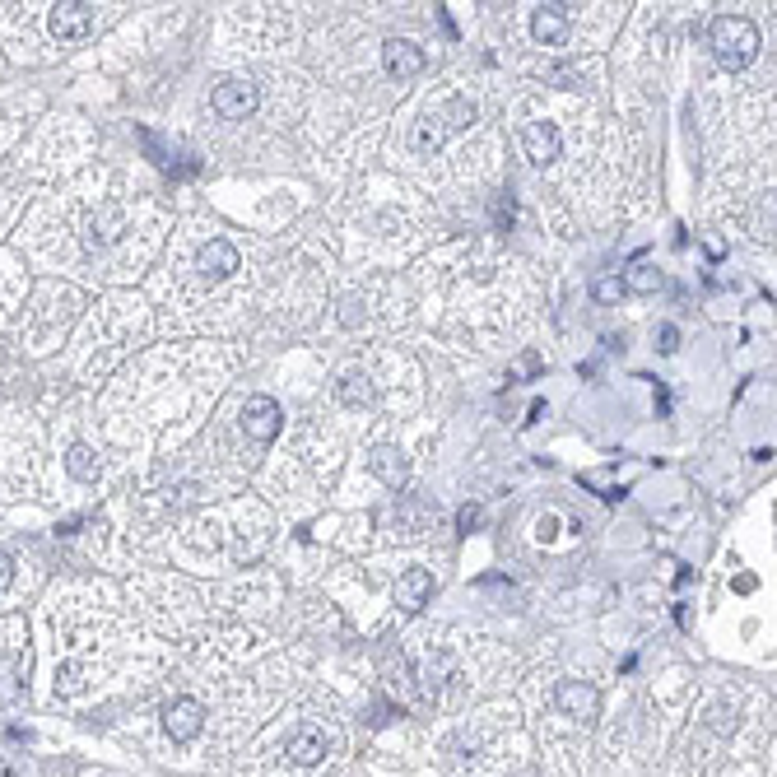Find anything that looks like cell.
I'll return each mask as SVG.
<instances>
[{"label":"cell","mask_w":777,"mask_h":777,"mask_svg":"<svg viewBox=\"0 0 777 777\" xmlns=\"http://www.w3.org/2000/svg\"><path fill=\"white\" fill-rule=\"evenodd\" d=\"M708 47H712V56H717L722 70H745L754 56H759L764 38H759V28H754L745 14H722L708 33Z\"/></svg>","instance_id":"cell-1"},{"label":"cell","mask_w":777,"mask_h":777,"mask_svg":"<svg viewBox=\"0 0 777 777\" xmlns=\"http://www.w3.org/2000/svg\"><path fill=\"white\" fill-rule=\"evenodd\" d=\"M284 429V410L275 396H252V401L242 405V433L252 438V443H275Z\"/></svg>","instance_id":"cell-2"},{"label":"cell","mask_w":777,"mask_h":777,"mask_svg":"<svg viewBox=\"0 0 777 777\" xmlns=\"http://www.w3.org/2000/svg\"><path fill=\"white\" fill-rule=\"evenodd\" d=\"M554 703H559V712L568 717V722L591 726L596 717H601V689L587 684V680H563L559 689H554Z\"/></svg>","instance_id":"cell-3"},{"label":"cell","mask_w":777,"mask_h":777,"mask_svg":"<svg viewBox=\"0 0 777 777\" xmlns=\"http://www.w3.org/2000/svg\"><path fill=\"white\" fill-rule=\"evenodd\" d=\"M215 112L219 117H228V121H247L256 108H261V94H256V84L252 80H219L215 84Z\"/></svg>","instance_id":"cell-4"},{"label":"cell","mask_w":777,"mask_h":777,"mask_svg":"<svg viewBox=\"0 0 777 777\" xmlns=\"http://www.w3.org/2000/svg\"><path fill=\"white\" fill-rule=\"evenodd\" d=\"M201 726H205L201 698H173V703L163 708V731H168V736H173L177 745L196 740V736H201Z\"/></svg>","instance_id":"cell-5"},{"label":"cell","mask_w":777,"mask_h":777,"mask_svg":"<svg viewBox=\"0 0 777 777\" xmlns=\"http://www.w3.org/2000/svg\"><path fill=\"white\" fill-rule=\"evenodd\" d=\"M424 66H429V56H424L419 42H410V38L382 42V70H387L391 80H415Z\"/></svg>","instance_id":"cell-6"},{"label":"cell","mask_w":777,"mask_h":777,"mask_svg":"<svg viewBox=\"0 0 777 777\" xmlns=\"http://www.w3.org/2000/svg\"><path fill=\"white\" fill-rule=\"evenodd\" d=\"M522 149L536 168H550V163L559 159V149H563L559 126H554V121H526L522 126Z\"/></svg>","instance_id":"cell-7"},{"label":"cell","mask_w":777,"mask_h":777,"mask_svg":"<svg viewBox=\"0 0 777 777\" xmlns=\"http://www.w3.org/2000/svg\"><path fill=\"white\" fill-rule=\"evenodd\" d=\"M238 247H233V242H224V238H210L201 247V252H196V270H201V280L205 284H219V280H228V275H233V270H238Z\"/></svg>","instance_id":"cell-8"},{"label":"cell","mask_w":777,"mask_h":777,"mask_svg":"<svg viewBox=\"0 0 777 777\" xmlns=\"http://www.w3.org/2000/svg\"><path fill=\"white\" fill-rule=\"evenodd\" d=\"M52 33L56 38H89V28H94V5L89 0H61V5H52Z\"/></svg>","instance_id":"cell-9"},{"label":"cell","mask_w":777,"mask_h":777,"mask_svg":"<svg viewBox=\"0 0 777 777\" xmlns=\"http://www.w3.org/2000/svg\"><path fill=\"white\" fill-rule=\"evenodd\" d=\"M368 470H373L387 489H405V484H410V456L391 443H377L373 452H368Z\"/></svg>","instance_id":"cell-10"},{"label":"cell","mask_w":777,"mask_h":777,"mask_svg":"<svg viewBox=\"0 0 777 777\" xmlns=\"http://www.w3.org/2000/svg\"><path fill=\"white\" fill-rule=\"evenodd\" d=\"M284 754H289L298 768H317L326 754H331V740L322 736V726H298L294 736L284 740Z\"/></svg>","instance_id":"cell-11"},{"label":"cell","mask_w":777,"mask_h":777,"mask_svg":"<svg viewBox=\"0 0 777 777\" xmlns=\"http://www.w3.org/2000/svg\"><path fill=\"white\" fill-rule=\"evenodd\" d=\"M396 605H401L405 615H419L424 605H429V596H433V573L429 568H405L401 577H396Z\"/></svg>","instance_id":"cell-12"},{"label":"cell","mask_w":777,"mask_h":777,"mask_svg":"<svg viewBox=\"0 0 777 777\" xmlns=\"http://www.w3.org/2000/svg\"><path fill=\"white\" fill-rule=\"evenodd\" d=\"M121 233H126V215H121V205L108 201L94 219H89V224H84V247H89V252H98V247H112Z\"/></svg>","instance_id":"cell-13"},{"label":"cell","mask_w":777,"mask_h":777,"mask_svg":"<svg viewBox=\"0 0 777 777\" xmlns=\"http://www.w3.org/2000/svg\"><path fill=\"white\" fill-rule=\"evenodd\" d=\"M531 38L540 47H559L568 38V5H536L531 14Z\"/></svg>","instance_id":"cell-14"},{"label":"cell","mask_w":777,"mask_h":777,"mask_svg":"<svg viewBox=\"0 0 777 777\" xmlns=\"http://www.w3.org/2000/svg\"><path fill=\"white\" fill-rule=\"evenodd\" d=\"M335 401L349 405V410H368V405L377 401V387L368 382V373L349 368V373H340V382H335Z\"/></svg>","instance_id":"cell-15"},{"label":"cell","mask_w":777,"mask_h":777,"mask_svg":"<svg viewBox=\"0 0 777 777\" xmlns=\"http://www.w3.org/2000/svg\"><path fill=\"white\" fill-rule=\"evenodd\" d=\"M28 689V647H19L5 666H0V694L5 698H19Z\"/></svg>","instance_id":"cell-16"},{"label":"cell","mask_w":777,"mask_h":777,"mask_svg":"<svg viewBox=\"0 0 777 777\" xmlns=\"http://www.w3.org/2000/svg\"><path fill=\"white\" fill-rule=\"evenodd\" d=\"M619 284H624V294H657V289H661V270L647 266V261H638V266H629L624 275H619Z\"/></svg>","instance_id":"cell-17"},{"label":"cell","mask_w":777,"mask_h":777,"mask_svg":"<svg viewBox=\"0 0 777 777\" xmlns=\"http://www.w3.org/2000/svg\"><path fill=\"white\" fill-rule=\"evenodd\" d=\"M443 140H447L443 117H438V112H424L415 126V149L419 154H433V149H443Z\"/></svg>","instance_id":"cell-18"},{"label":"cell","mask_w":777,"mask_h":777,"mask_svg":"<svg viewBox=\"0 0 777 777\" xmlns=\"http://www.w3.org/2000/svg\"><path fill=\"white\" fill-rule=\"evenodd\" d=\"M438 117H443L447 135H452V131H466L470 121H475V103H470V98H461V94H452L443 108H438Z\"/></svg>","instance_id":"cell-19"},{"label":"cell","mask_w":777,"mask_h":777,"mask_svg":"<svg viewBox=\"0 0 777 777\" xmlns=\"http://www.w3.org/2000/svg\"><path fill=\"white\" fill-rule=\"evenodd\" d=\"M66 470H70V480L89 484V480H98V456L89 452L84 443H75V447L66 452Z\"/></svg>","instance_id":"cell-20"},{"label":"cell","mask_w":777,"mask_h":777,"mask_svg":"<svg viewBox=\"0 0 777 777\" xmlns=\"http://www.w3.org/2000/svg\"><path fill=\"white\" fill-rule=\"evenodd\" d=\"M619 294H624L619 275H596V280H591V298H596V303H619Z\"/></svg>","instance_id":"cell-21"},{"label":"cell","mask_w":777,"mask_h":777,"mask_svg":"<svg viewBox=\"0 0 777 777\" xmlns=\"http://www.w3.org/2000/svg\"><path fill=\"white\" fill-rule=\"evenodd\" d=\"M480 503H461V508H456V531H461V536H470V531H475V526H480Z\"/></svg>","instance_id":"cell-22"},{"label":"cell","mask_w":777,"mask_h":777,"mask_svg":"<svg viewBox=\"0 0 777 777\" xmlns=\"http://www.w3.org/2000/svg\"><path fill=\"white\" fill-rule=\"evenodd\" d=\"M363 317H368L363 298H345V303H340V326H359Z\"/></svg>","instance_id":"cell-23"},{"label":"cell","mask_w":777,"mask_h":777,"mask_svg":"<svg viewBox=\"0 0 777 777\" xmlns=\"http://www.w3.org/2000/svg\"><path fill=\"white\" fill-rule=\"evenodd\" d=\"M75 684H80V666H75V661H66V666L56 670V694H61V689H75Z\"/></svg>","instance_id":"cell-24"},{"label":"cell","mask_w":777,"mask_h":777,"mask_svg":"<svg viewBox=\"0 0 777 777\" xmlns=\"http://www.w3.org/2000/svg\"><path fill=\"white\" fill-rule=\"evenodd\" d=\"M657 340H661V345H657L661 354H675V349H680V331H675V326H670V322H666V326H661V331H657Z\"/></svg>","instance_id":"cell-25"},{"label":"cell","mask_w":777,"mask_h":777,"mask_svg":"<svg viewBox=\"0 0 777 777\" xmlns=\"http://www.w3.org/2000/svg\"><path fill=\"white\" fill-rule=\"evenodd\" d=\"M536 368H540V354H522V363L508 373V382H517V377H526V373H536Z\"/></svg>","instance_id":"cell-26"},{"label":"cell","mask_w":777,"mask_h":777,"mask_svg":"<svg viewBox=\"0 0 777 777\" xmlns=\"http://www.w3.org/2000/svg\"><path fill=\"white\" fill-rule=\"evenodd\" d=\"M10 582H14V559H10L5 550H0V591L10 587Z\"/></svg>","instance_id":"cell-27"},{"label":"cell","mask_w":777,"mask_h":777,"mask_svg":"<svg viewBox=\"0 0 777 777\" xmlns=\"http://www.w3.org/2000/svg\"><path fill=\"white\" fill-rule=\"evenodd\" d=\"M0 777H19V773H14V768H10V764H0Z\"/></svg>","instance_id":"cell-28"}]
</instances>
